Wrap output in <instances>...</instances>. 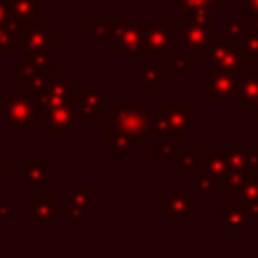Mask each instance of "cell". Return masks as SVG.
Here are the masks:
<instances>
[{
    "label": "cell",
    "instance_id": "cell-30",
    "mask_svg": "<svg viewBox=\"0 0 258 258\" xmlns=\"http://www.w3.org/2000/svg\"><path fill=\"white\" fill-rule=\"evenodd\" d=\"M246 179H248V173H246V171L228 169V173H226L224 181L220 183V187H222V191H224V194L232 196V194H236V191L244 185V181H246Z\"/></svg>",
    "mask_w": 258,
    "mask_h": 258
},
{
    "label": "cell",
    "instance_id": "cell-28",
    "mask_svg": "<svg viewBox=\"0 0 258 258\" xmlns=\"http://www.w3.org/2000/svg\"><path fill=\"white\" fill-rule=\"evenodd\" d=\"M250 30H252L250 18H230V20L224 24V36L236 38V40H242Z\"/></svg>",
    "mask_w": 258,
    "mask_h": 258
},
{
    "label": "cell",
    "instance_id": "cell-43",
    "mask_svg": "<svg viewBox=\"0 0 258 258\" xmlns=\"http://www.w3.org/2000/svg\"><path fill=\"white\" fill-rule=\"evenodd\" d=\"M248 113H250V119H252V121H258V99H256L254 105L248 109Z\"/></svg>",
    "mask_w": 258,
    "mask_h": 258
},
{
    "label": "cell",
    "instance_id": "cell-41",
    "mask_svg": "<svg viewBox=\"0 0 258 258\" xmlns=\"http://www.w3.org/2000/svg\"><path fill=\"white\" fill-rule=\"evenodd\" d=\"M244 8L246 12H250V16L258 18V0H244Z\"/></svg>",
    "mask_w": 258,
    "mask_h": 258
},
{
    "label": "cell",
    "instance_id": "cell-11",
    "mask_svg": "<svg viewBox=\"0 0 258 258\" xmlns=\"http://www.w3.org/2000/svg\"><path fill=\"white\" fill-rule=\"evenodd\" d=\"M105 103V87L101 83H89L85 91H79L77 101H75V119L77 121H87L93 117L97 111L103 109Z\"/></svg>",
    "mask_w": 258,
    "mask_h": 258
},
{
    "label": "cell",
    "instance_id": "cell-3",
    "mask_svg": "<svg viewBox=\"0 0 258 258\" xmlns=\"http://www.w3.org/2000/svg\"><path fill=\"white\" fill-rule=\"evenodd\" d=\"M204 67L236 73L240 77L258 73V56L248 54L242 50V40L228 38V36H212L206 52H204Z\"/></svg>",
    "mask_w": 258,
    "mask_h": 258
},
{
    "label": "cell",
    "instance_id": "cell-25",
    "mask_svg": "<svg viewBox=\"0 0 258 258\" xmlns=\"http://www.w3.org/2000/svg\"><path fill=\"white\" fill-rule=\"evenodd\" d=\"M258 99V73L254 75H244L240 79V95H238V105L242 111L248 113V109L254 105Z\"/></svg>",
    "mask_w": 258,
    "mask_h": 258
},
{
    "label": "cell",
    "instance_id": "cell-17",
    "mask_svg": "<svg viewBox=\"0 0 258 258\" xmlns=\"http://www.w3.org/2000/svg\"><path fill=\"white\" fill-rule=\"evenodd\" d=\"M169 69L167 64L163 67H149V64H143L139 69V91L143 95H157L161 85L169 83Z\"/></svg>",
    "mask_w": 258,
    "mask_h": 258
},
{
    "label": "cell",
    "instance_id": "cell-22",
    "mask_svg": "<svg viewBox=\"0 0 258 258\" xmlns=\"http://www.w3.org/2000/svg\"><path fill=\"white\" fill-rule=\"evenodd\" d=\"M22 36V20L10 18L8 22L0 24V56H10L14 48H18Z\"/></svg>",
    "mask_w": 258,
    "mask_h": 258
},
{
    "label": "cell",
    "instance_id": "cell-15",
    "mask_svg": "<svg viewBox=\"0 0 258 258\" xmlns=\"http://www.w3.org/2000/svg\"><path fill=\"white\" fill-rule=\"evenodd\" d=\"M30 216L34 222H56L58 220V198L56 194H40V187H30Z\"/></svg>",
    "mask_w": 258,
    "mask_h": 258
},
{
    "label": "cell",
    "instance_id": "cell-35",
    "mask_svg": "<svg viewBox=\"0 0 258 258\" xmlns=\"http://www.w3.org/2000/svg\"><path fill=\"white\" fill-rule=\"evenodd\" d=\"M196 177H198V179H196V191H198V194H202V196H210V194H214V191H216L218 183H216L214 179H210L204 171H202V173H198Z\"/></svg>",
    "mask_w": 258,
    "mask_h": 258
},
{
    "label": "cell",
    "instance_id": "cell-12",
    "mask_svg": "<svg viewBox=\"0 0 258 258\" xmlns=\"http://www.w3.org/2000/svg\"><path fill=\"white\" fill-rule=\"evenodd\" d=\"M214 220L224 228V230H240V232H250L252 230V216L246 212V208L238 202H226L222 210L214 214Z\"/></svg>",
    "mask_w": 258,
    "mask_h": 258
},
{
    "label": "cell",
    "instance_id": "cell-7",
    "mask_svg": "<svg viewBox=\"0 0 258 258\" xmlns=\"http://www.w3.org/2000/svg\"><path fill=\"white\" fill-rule=\"evenodd\" d=\"M145 46L147 56H173L179 48V32L167 20H145Z\"/></svg>",
    "mask_w": 258,
    "mask_h": 258
},
{
    "label": "cell",
    "instance_id": "cell-9",
    "mask_svg": "<svg viewBox=\"0 0 258 258\" xmlns=\"http://www.w3.org/2000/svg\"><path fill=\"white\" fill-rule=\"evenodd\" d=\"M77 95H79V85L69 81L67 75L48 73V85H46L44 93H40V95H36L32 99H36L46 109H54V107H64V105H73L75 107Z\"/></svg>",
    "mask_w": 258,
    "mask_h": 258
},
{
    "label": "cell",
    "instance_id": "cell-8",
    "mask_svg": "<svg viewBox=\"0 0 258 258\" xmlns=\"http://www.w3.org/2000/svg\"><path fill=\"white\" fill-rule=\"evenodd\" d=\"M240 75L208 69L204 67V81H206V103H218V101H236L240 95Z\"/></svg>",
    "mask_w": 258,
    "mask_h": 258
},
{
    "label": "cell",
    "instance_id": "cell-42",
    "mask_svg": "<svg viewBox=\"0 0 258 258\" xmlns=\"http://www.w3.org/2000/svg\"><path fill=\"white\" fill-rule=\"evenodd\" d=\"M228 2H232V0H210V4H212V10H224Z\"/></svg>",
    "mask_w": 258,
    "mask_h": 258
},
{
    "label": "cell",
    "instance_id": "cell-23",
    "mask_svg": "<svg viewBox=\"0 0 258 258\" xmlns=\"http://www.w3.org/2000/svg\"><path fill=\"white\" fill-rule=\"evenodd\" d=\"M179 26H204L214 30L216 20H214V10L212 8H183L177 10V28Z\"/></svg>",
    "mask_w": 258,
    "mask_h": 258
},
{
    "label": "cell",
    "instance_id": "cell-10",
    "mask_svg": "<svg viewBox=\"0 0 258 258\" xmlns=\"http://www.w3.org/2000/svg\"><path fill=\"white\" fill-rule=\"evenodd\" d=\"M36 101L26 93H4V129L18 131L28 127Z\"/></svg>",
    "mask_w": 258,
    "mask_h": 258
},
{
    "label": "cell",
    "instance_id": "cell-16",
    "mask_svg": "<svg viewBox=\"0 0 258 258\" xmlns=\"http://www.w3.org/2000/svg\"><path fill=\"white\" fill-rule=\"evenodd\" d=\"M75 107L73 105H64V107H54L48 113V137L50 139H67L69 133L75 129Z\"/></svg>",
    "mask_w": 258,
    "mask_h": 258
},
{
    "label": "cell",
    "instance_id": "cell-6",
    "mask_svg": "<svg viewBox=\"0 0 258 258\" xmlns=\"http://www.w3.org/2000/svg\"><path fill=\"white\" fill-rule=\"evenodd\" d=\"M159 212H163L173 222H194L198 218L196 196L189 194L187 185L173 183L165 194L159 196Z\"/></svg>",
    "mask_w": 258,
    "mask_h": 258
},
{
    "label": "cell",
    "instance_id": "cell-18",
    "mask_svg": "<svg viewBox=\"0 0 258 258\" xmlns=\"http://www.w3.org/2000/svg\"><path fill=\"white\" fill-rule=\"evenodd\" d=\"M103 123V145L113 151L115 157H129L133 153V145L127 135H123L109 119H101Z\"/></svg>",
    "mask_w": 258,
    "mask_h": 258
},
{
    "label": "cell",
    "instance_id": "cell-40",
    "mask_svg": "<svg viewBox=\"0 0 258 258\" xmlns=\"http://www.w3.org/2000/svg\"><path fill=\"white\" fill-rule=\"evenodd\" d=\"M10 165H12V157H10V155H6V153H4V149L0 147V175H2V173H4V169H6V167H10Z\"/></svg>",
    "mask_w": 258,
    "mask_h": 258
},
{
    "label": "cell",
    "instance_id": "cell-21",
    "mask_svg": "<svg viewBox=\"0 0 258 258\" xmlns=\"http://www.w3.org/2000/svg\"><path fill=\"white\" fill-rule=\"evenodd\" d=\"M202 155H204V173L220 185L228 173V165L224 159V147H206Z\"/></svg>",
    "mask_w": 258,
    "mask_h": 258
},
{
    "label": "cell",
    "instance_id": "cell-31",
    "mask_svg": "<svg viewBox=\"0 0 258 258\" xmlns=\"http://www.w3.org/2000/svg\"><path fill=\"white\" fill-rule=\"evenodd\" d=\"M194 64H198V58L196 56H189V54H173V56H169V64H167V69H169V73H171V77L173 75H181V73H185L189 67H194Z\"/></svg>",
    "mask_w": 258,
    "mask_h": 258
},
{
    "label": "cell",
    "instance_id": "cell-27",
    "mask_svg": "<svg viewBox=\"0 0 258 258\" xmlns=\"http://www.w3.org/2000/svg\"><path fill=\"white\" fill-rule=\"evenodd\" d=\"M224 159H226L228 169L246 171V167H244V143L240 137H236L230 147H224Z\"/></svg>",
    "mask_w": 258,
    "mask_h": 258
},
{
    "label": "cell",
    "instance_id": "cell-4",
    "mask_svg": "<svg viewBox=\"0 0 258 258\" xmlns=\"http://www.w3.org/2000/svg\"><path fill=\"white\" fill-rule=\"evenodd\" d=\"M58 46V30L50 26L46 18H30L22 22V36H20V54L32 52H46Z\"/></svg>",
    "mask_w": 258,
    "mask_h": 258
},
{
    "label": "cell",
    "instance_id": "cell-20",
    "mask_svg": "<svg viewBox=\"0 0 258 258\" xmlns=\"http://www.w3.org/2000/svg\"><path fill=\"white\" fill-rule=\"evenodd\" d=\"M87 28V38H93L95 46H111L113 44V34H115V20L109 18H89L85 22Z\"/></svg>",
    "mask_w": 258,
    "mask_h": 258
},
{
    "label": "cell",
    "instance_id": "cell-19",
    "mask_svg": "<svg viewBox=\"0 0 258 258\" xmlns=\"http://www.w3.org/2000/svg\"><path fill=\"white\" fill-rule=\"evenodd\" d=\"M67 196L71 206H77L87 214L97 210V187L93 183H69Z\"/></svg>",
    "mask_w": 258,
    "mask_h": 258
},
{
    "label": "cell",
    "instance_id": "cell-1",
    "mask_svg": "<svg viewBox=\"0 0 258 258\" xmlns=\"http://www.w3.org/2000/svg\"><path fill=\"white\" fill-rule=\"evenodd\" d=\"M198 119V105L194 101L175 103V101H161L157 111H149L147 131L151 139L159 137H173L185 139L191 129H196Z\"/></svg>",
    "mask_w": 258,
    "mask_h": 258
},
{
    "label": "cell",
    "instance_id": "cell-29",
    "mask_svg": "<svg viewBox=\"0 0 258 258\" xmlns=\"http://www.w3.org/2000/svg\"><path fill=\"white\" fill-rule=\"evenodd\" d=\"M232 200L238 204H248V202H256L258 200V175L256 177H248L244 181V185L232 194Z\"/></svg>",
    "mask_w": 258,
    "mask_h": 258
},
{
    "label": "cell",
    "instance_id": "cell-33",
    "mask_svg": "<svg viewBox=\"0 0 258 258\" xmlns=\"http://www.w3.org/2000/svg\"><path fill=\"white\" fill-rule=\"evenodd\" d=\"M177 149H179L177 139H173V137H159L157 139V151L161 157H175Z\"/></svg>",
    "mask_w": 258,
    "mask_h": 258
},
{
    "label": "cell",
    "instance_id": "cell-34",
    "mask_svg": "<svg viewBox=\"0 0 258 258\" xmlns=\"http://www.w3.org/2000/svg\"><path fill=\"white\" fill-rule=\"evenodd\" d=\"M244 167H246L248 177H256L258 175V151L256 149L244 147Z\"/></svg>",
    "mask_w": 258,
    "mask_h": 258
},
{
    "label": "cell",
    "instance_id": "cell-24",
    "mask_svg": "<svg viewBox=\"0 0 258 258\" xmlns=\"http://www.w3.org/2000/svg\"><path fill=\"white\" fill-rule=\"evenodd\" d=\"M175 157L179 175H198L204 171V155H200L196 147H179Z\"/></svg>",
    "mask_w": 258,
    "mask_h": 258
},
{
    "label": "cell",
    "instance_id": "cell-13",
    "mask_svg": "<svg viewBox=\"0 0 258 258\" xmlns=\"http://www.w3.org/2000/svg\"><path fill=\"white\" fill-rule=\"evenodd\" d=\"M179 48L185 50V54L202 58L206 52V46L212 38V30L204 26H179Z\"/></svg>",
    "mask_w": 258,
    "mask_h": 258
},
{
    "label": "cell",
    "instance_id": "cell-37",
    "mask_svg": "<svg viewBox=\"0 0 258 258\" xmlns=\"http://www.w3.org/2000/svg\"><path fill=\"white\" fill-rule=\"evenodd\" d=\"M87 216H89L87 212H83L81 208L69 204V212H67V220H69V222H83Z\"/></svg>",
    "mask_w": 258,
    "mask_h": 258
},
{
    "label": "cell",
    "instance_id": "cell-39",
    "mask_svg": "<svg viewBox=\"0 0 258 258\" xmlns=\"http://www.w3.org/2000/svg\"><path fill=\"white\" fill-rule=\"evenodd\" d=\"M10 18H12V14H10V4H8V0H0V24L8 22Z\"/></svg>",
    "mask_w": 258,
    "mask_h": 258
},
{
    "label": "cell",
    "instance_id": "cell-36",
    "mask_svg": "<svg viewBox=\"0 0 258 258\" xmlns=\"http://www.w3.org/2000/svg\"><path fill=\"white\" fill-rule=\"evenodd\" d=\"M242 50L248 54L258 56V30H250L244 38H242Z\"/></svg>",
    "mask_w": 258,
    "mask_h": 258
},
{
    "label": "cell",
    "instance_id": "cell-38",
    "mask_svg": "<svg viewBox=\"0 0 258 258\" xmlns=\"http://www.w3.org/2000/svg\"><path fill=\"white\" fill-rule=\"evenodd\" d=\"M14 218V206L10 202H0V222Z\"/></svg>",
    "mask_w": 258,
    "mask_h": 258
},
{
    "label": "cell",
    "instance_id": "cell-32",
    "mask_svg": "<svg viewBox=\"0 0 258 258\" xmlns=\"http://www.w3.org/2000/svg\"><path fill=\"white\" fill-rule=\"evenodd\" d=\"M167 8L177 12V10H191V8H212L210 0H167Z\"/></svg>",
    "mask_w": 258,
    "mask_h": 258
},
{
    "label": "cell",
    "instance_id": "cell-5",
    "mask_svg": "<svg viewBox=\"0 0 258 258\" xmlns=\"http://www.w3.org/2000/svg\"><path fill=\"white\" fill-rule=\"evenodd\" d=\"M111 48L115 56H147L145 20L115 22V34H113Z\"/></svg>",
    "mask_w": 258,
    "mask_h": 258
},
{
    "label": "cell",
    "instance_id": "cell-2",
    "mask_svg": "<svg viewBox=\"0 0 258 258\" xmlns=\"http://www.w3.org/2000/svg\"><path fill=\"white\" fill-rule=\"evenodd\" d=\"M149 111L151 105L147 101H141L137 105H127V103H115L111 111H97L93 115V119L101 121V119H109L123 135L129 137L133 147H141L147 149L151 147L153 139L149 137L147 131V119H149Z\"/></svg>",
    "mask_w": 258,
    "mask_h": 258
},
{
    "label": "cell",
    "instance_id": "cell-14",
    "mask_svg": "<svg viewBox=\"0 0 258 258\" xmlns=\"http://www.w3.org/2000/svg\"><path fill=\"white\" fill-rule=\"evenodd\" d=\"M48 161L50 159L46 155H24L20 159L22 169H24V173L20 177V183L22 185H28V187H32V185H36V187L48 185L50 183V177H48Z\"/></svg>",
    "mask_w": 258,
    "mask_h": 258
},
{
    "label": "cell",
    "instance_id": "cell-44",
    "mask_svg": "<svg viewBox=\"0 0 258 258\" xmlns=\"http://www.w3.org/2000/svg\"><path fill=\"white\" fill-rule=\"evenodd\" d=\"M250 26H252V30H258V18L256 16H250Z\"/></svg>",
    "mask_w": 258,
    "mask_h": 258
},
{
    "label": "cell",
    "instance_id": "cell-26",
    "mask_svg": "<svg viewBox=\"0 0 258 258\" xmlns=\"http://www.w3.org/2000/svg\"><path fill=\"white\" fill-rule=\"evenodd\" d=\"M12 18L18 20H30L40 14V0H8Z\"/></svg>",
    "mask_w": 258,
    "mask_h": 258
},
{
    "label": "cell",
    "instance_id": "cell-45",
    "mask_svg": "<svg viewBox=\"0 0 258 258\" xmlns=\"http://www.w3.org/2000/svg\"><path fill=\"white\" fill-rule=\"evenodd\" d=\"M135 2H149V0H135Z\"/></svg>",
    "mask_w": 258,
    "mask_h": 258
}]
</instances>
